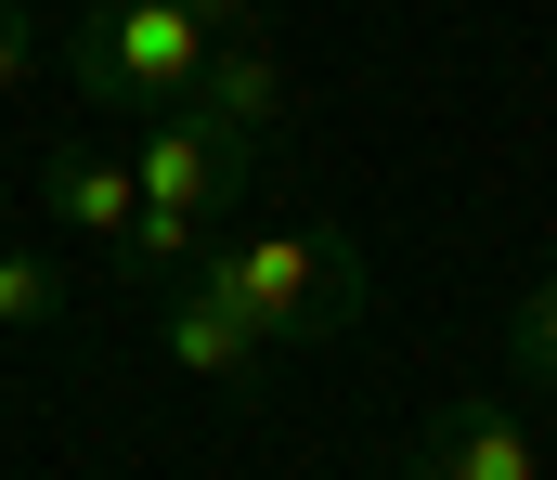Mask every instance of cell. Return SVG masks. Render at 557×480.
Segmentation results:
<instances>
[{
  "instance_id": "52a82bcc",
  "label": "cell",
  "mask_w": 557,
  "mask_h": 480,
  "mask_svg": "<svg viewBox=\"0 0 557 480\" xmlns=\"http://www.w3.org/2000/svg\"><path fill=\"white\" fill-rule=\"evenodd\" d=\"M143 208L131 157H104V144H39V221H65V234H91V247H117Z\"/></svg>"
},
{
  "instance_id": "7c38bea8",
  "label": "cell",
  "mask_w": 557,
  "mask_h": 480,
  "mask_svg": "<svg viewBox=\"0 0 557 480\" xmlns=\"http://www.w3.org/2000/svg\"><path fill=\"white\" fill-rule=\"evenodd\" d=\"M545 273H557V234H545Z\"/></svg>"
},
{
  "instance_id": "9c48e42d",
  "label": "cell",
  "mask_w": 557,
  "mask_h": 480,
  "mask_svg": "<svg viewBox=\"0 0 557 480\" xmlns=\"http://www.w3.org/2000/svg\"><path fill=\"white\" fill-rule=\"evenodd\" d=\"M52 312H65V273L39 247H0V324H52Z\"/></svg>"
},
{
  "instance_id": "8992f818",
  "label": "cell",
  "mask_w": 557,
  "mask_h": 480,
  "mask_svg": "<svg viewBox=\"0 0 557 480\" xmlns=\"http://www.w3.org/2000/svg\"><path fill=\"white\" fill-rule=\"evenodd\" d=\"M156 337H169V364H182V377H208V390H247V377L273 364V337L234 312V299H208L195 273H182V286L156 299Z\"/></svg>"
},
{
  "instance_id": "ba28073f",
  "label": "cell",
  "mask_w": 557,
  "mask_h": 480,
  "mask_svg": "<svg viewBox=\"0 0 557 480\" xmlns=\"http://www.w3.org/2000/svg\"><path fill=\"white\" fill-rule=\"evenodd\" d=\"M506 377H519V390H557V273L506 312Z\"/></svg>"
},
{
  "instance_id": "30bf717a",
  "label": "cell",
  "mask_w": 557,
  "mask_h": 480,
  "mask_svg": "<svg viewBox=\"0 0 557 480\" xmlns=\"http://www.w3.org/2000/svg\"><path fill=\"white\" fill-rule=\"evenodd\" d=\"M26 78H39V26H26V13H0V104H13Z\"/></svg>"
},
{
  "instance_id": "5b68a950",
  "label": "cell",
  "mask_w": 557,
  "mask_h": 480,
  "mask_svg": "<svg viewBox=\"0 0 557 480\" xmlns=\"http://www.w3.org/2000/svg\"><path fill=\"white\" fill-rule=\"evenodd\" d=\"M403 480H545V429H532L519 403H454V416L416 442Z\"/></svg>"
},
{
  "instance_id": "277c9868",
  "label": "cell",
  "mask_w": 557,
  "mask_h": 480,
  "mask_svg": "<svg viewBox=\"0 0 557 480\" xmlns=\"http://www.w3.org/2000/svg\"><path fill=\"white\" fill-rule=\"evenodd\" d=\"M182 118H195L208 144H234V157H260V144L285 131V65L260 52V26H247V39H221V52L195 65V91H182Z\"/></svg>"
},
{
  "instance_id": "8fae6325",
  "label": "cell",
  "mask_w": 557,
  "mask_h": 480,
  "mask_svg": "<svg viewBox=\"0 0 557 480\" xmlns=\"http://www.w3.org/2000/svg\"><path fill=\"white\" fill-rule=\"evenodd\" d=\"M0 221H13V169H0Z\"/></svg>"
},
{
  "instance_id": "3957f363",
  "label": "cell",
  "mask_w": 557,
  "mask_h": 480,
  "mask_svg": "<svg viewBox=\"0 0 557 480\" xmlns=\"http://www.w3.org/2000/svg\"><path fill=\"white\" fill-rule=\"evenodd\" d=\"M131 182H143V208H131V234H117V273H131V286H169V273L208 247V221L247 195V157H234V144H208V131L169 104V118L143 131Z\"/></svg>"
},
{
  "instance_id": "6da1fadb",
  "label": "cell",
  "mask_w": 557,
  "mask_h": 480,
  "mask_svg": "<svg viewBox=\"0 0 557 480\" xmlns=\"http://www.w3.org/2000/svg\"><path fill=\"white\" fill-rule=\"evenodd\" d=\"M195 286L234 299L273 350H324V337H350L363 299H376V273H363V247H350L337 221H260V234H221Z\"/></svg>"
},
{
  "instance_id": "7a4b0ae2",
  "label": "cell",
  "mask_w": 557,
  "mask_h": 480,
  "mask_svg": "<svg viewBox=\"0 0 557 480\" xmlns=\"http://www.w3.org/2000/svg\"><path fill=\"white\" fill-rule=\"evenodd\" d=\"M260 13L247 0H78V39H65V78L91 104H182L195 65L221 39H247Z\"/></svg>"
}]
</instances>
